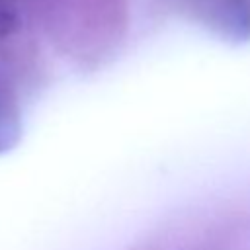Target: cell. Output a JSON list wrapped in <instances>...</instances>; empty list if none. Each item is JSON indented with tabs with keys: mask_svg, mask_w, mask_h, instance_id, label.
I'll list each match as a JSON object with an SVG mask.
<instances>
[{
	"mask_svg": "<svg viewBox=\"0 0 250 250\" xmlns=\"http://www.w3.org/2000/svg\"><path fill=\"white\" fill-rule=\"evenodd\" d=\"M18 135H20V119L16 105L8 100L4 92H0V152L14 146Z\"/></svg>",
	"mask_w": 250,
	"mask_h": 250,
	"instance_id": "obj_1",
	"label": "cell"
}]
</instances>
